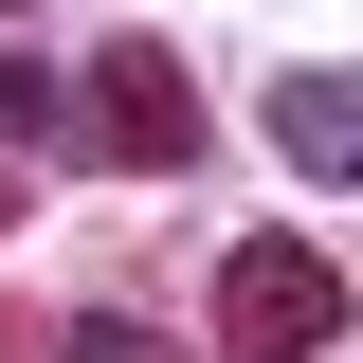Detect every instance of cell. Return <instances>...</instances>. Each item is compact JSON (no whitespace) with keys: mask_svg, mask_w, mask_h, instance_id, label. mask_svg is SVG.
<instances>
[{"mask_svg":"<svg viewBox=\"0 0 363 363\" xmlns=\"http://www.w3.org/2000/svg\"><path fill=\"white\" fill-rule=\"evenodd\" d=\"M327 345H345V272L309 236H255L218 272V363H327Z\"/></svg>","mask_w":363,"mask_h":363,"instance_id":"cell-1","label":"cell"},{"mask_svg":"<svg viewBox=\"0 0 363 363\" xmlns=\"http://www.w3.org/2000/svg\"><path fill=\"white\" fill-rule=\"evenodd\" d=\"M73 145H91V164H200V91H182V55H164V37L91 55V91H73Z\"/></svg>","mask_w":363,"mask_h":363,"instance_id":"cell-2","label":"cell"},{"mask_svg":"<svg viewBox=\"0 0 363 363\" xmlns=\"http://www.w3.org/2000/svg\"><path fill=\"white\" fill-rule=\"evenodd\" d=\"M55 363H182L164 327H128V309H91V327H55Z\"/></svg>","mask_w":363,"mask_h":363,"instance_id":"cell-4","label":"cell"},{"mask_svg":"<svg viewBox=\"0 0 363 363\" xmlns=\"http://www.w3.org/2000/svg\"><path fill=\"white\" fill-rule=\"evenodd\" d=\"M272 145L309 182H363V73H272Z\"/></svg>","mask_w":363,"mask_h":363,"instance_id":"cell-3","label":"cell"}]
</instances>
